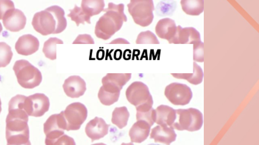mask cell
Listing matches in <instances>:
<instances>
[{"instance_id":"6da1fadb","label":"cell","mask_w":259,"mask_h":145,"mask_svg":"<svg viewBox=\"0 0 259 145\" xmlns=\"http://www.w3.org/2000/svg\"><path fill=\"white\" fill-rule=\"evenodd\" d=\"M64 9L58 6H51L45 11L36 13L33 16L32 25L37 32L47 36L51 34H60L67 26Z\"/></svg>"},{"instance_id":"7a4b0ae2","label":"cell","mask_w":259,"mask_h":145,"mask_svg":"<svg viewBox=\"0 0 259 145\" xmlns=\"http://www.w3.org/2000/svg\"><path fill=\"white\" fill-rule=\"evenodd\" d=\"M123 4L115 5L108 3V8L103 10L105 14L97 21L95 26V35L102 40H108L119 31L123 23L127 21V16L124 13Z\"/></svg>"},{"instance_id":"3957f363","label":"cell","mask_w":259,"mask_h":145,"mask_svg":"<svg viewBox=\"0 0 259 145\" xmlns=\"http://www.w3.org/2000/svg\"><path fill=\"white\" fill-rule=\"evenodd\" d=\"M126 98L130 104L135 106L137 112H145L153 109V98L148 87L142 82L131 84L126 90Z\"/></svg>"},{"instance_id":"277c9868","label":"cell","mask_w":259,"mask_h":145,"mask_svg":"<svg viewBox=\"0 0 259 145\" xmlns=\"http://www.w3.org/2000/svg\"><path fill=\"white\" fill-rule=\"evenodd\" d=\"M13 69L18 83L23 88L33 89L39 86L41 83V72L25 59L16 61Z\"/></svg>"},{"instance_id":"5b68a950","label":"cell","mask_w":259,"mask_h":145,"mask_svg":"<svg viewBox=\"0 0 259 145\" xmlns=\"http://www.w3.org/2000/svg\"><path fill=\"white\" fill-rule=\"evenodd\" d=\"M178 120L173 124L172 128L178 130L194 132L200 130L203 125V115L198 109L189 108L177 109Z\"/></svg>"},{"instance_id":"8992f818","label":"cell","mask_w":259,"mask_h":145,"mask_svg":"<svg viewBox=\"0 0 259 145\" xmlns=\"http://www.w3.org/2000/svg\"><path fill=\"white\" fill-rule=\"evenodd\" d=\"M127 8L129 14L138 25L146 27L153 22L155 8L152 0H132L127 5Z\"/></svg>"},{"instance_id":"52a82bcc","label":"cell","mask_w":259,"mask_h":145,"mask_svg":"<svg viewBox=\"0 0 259 145\" xmlns=\"http://www.w3.org/2000/svg\"><path fill=\"white\" fill-rule=\"evenodd\" d=\"M62 112L68 131L79 130L88 116L87 108L79 102L69 104Z\"/></svg>"},{"instance_id":"ba28073f","label":"cell","mask_w":259,"mask_h":145,"mask_svg":"<svg viewBox=\"0 0 259 145\" xmlns=\"http://www.w3.org/2000/svg\"><path fill=\"white\" fill-rule=\"evenodd\" d=\"M164 95L171 104L185 106L192 100V90L187 85L181 83H171L165 88Z\"/></svg>"},{"instance_id":"9c48e42d","label":"cell","mask_w":259,"mask_h":145,"mask_svg":"<svg viewBox=\"0 0 259 145\" xmlns=\"http://www.w3.org/2000/svg\"><path fill=\"white\" fill-rule=\"evenodd\" d=\"M50 103L48 97L43 93H35L24 100V108L27 115L42 117L50 109Z\"/></svg>"},{"instance_id":"30bf717a","label":"cell","mask_w":259,"mask_h":145,"mask_svg":"<svg viewBox=\"0 0 259 145\" xmlns=\"http://www.w3.org/2000/svg\"><path fill=\"white\" fill-rule=\"evenodd\" d=\"M66 125L63 112L53 114L44 124V132L48 139H55L64 134Z\"/></svg>"},{"instance_id":"8fae6325","label":"cell","mask_w":259,"mask_h":145,"mask_svg":"<svg viewBox=\"0 0 259 145\" xmlns=\"http://www.w3.org/2000/svg\"><path fill=\"white\" fill-rule=\"evenodd\" d=\"M131 79V74H108L102 80V88L108 93H120Z\"/></svg>"},{"instance_id":"7c38bea8","label":"cell","mask_w":259,"mask_h":145,"mask_svg":"<svg viewBox=\"0 0 259 145\" xmlns=\"http://www.w3.org/2000/svg\"><path fill=\"white\" fill-rule=\"evenodd\" d=\"M3 25L8 31L19 32L23 30L27 23L24 13L19 9L8 11L3 19Z\"/></svg>"},{"instance_id":"4fadbf2b","label":"cell","mask_w":259,"mask_h":145,"mask_svg":"<svg viewBox=\"0 0 259 145\" xmlns=\"http://www.w3.org/2000/svg\"><path fill=\"white\" fill-rule=\"evenodd\" d=\"M201 41L200 32L193 27L183 28L178 26L177 31L169 43L174 44H195Z\"/></svg>"},{"instance_id":"5bb4252c","label":"cell","mask_w":259,"mask_h":145,"mask_svg":"<svg viewBox=\"0 0 259 145\" xmlns=\"http://www.w3.org/2000/svg\"><path fill=\"white\" fill-rule=\"evenodd\" d=\"M64 93L71 98H77L83 96L87 91V84L78 76H72L65 80L63 85Z\"/></svg>"},{"instance_id":"9a60e30c","label":"cell","mask_w":259,"mask_h":145,"mask_svg":"<svg viewBox=\"0 0 259 145\" xmlns=\"http://www.w3.org/2000/svg\"><path fill=\"white\" fill-rule=\"evenodd\" d=\"M40 43L38 38L32 35L21 36L16 43V52L21 55L29 56L35 54L39 48Z\"/></svg>"},{"instance_id":"2e32d148","label":"cell","mask_w":259,"mask_h":145,"mask_svg":"<svg viewBox=\"0 0 259 145\" xmlns=\"http://www.w3.org/2000/svg\"><path fill=\"white\" fill-rule=\"evenodd\" d=\"M109 127L110 125L103 118L96 117L93 120L89 121L85 126V131L87 136L94 141L106 136L108 133Z\"/></svg>"},{"instance_id":"e0dca14e","label":"cell","mask_w":259,"mask_h":145,"mask_svg":"<svg viewBox=\"0 0 259 145\" xmlns=\"http://www.w3.org/2000/svg\"><path fill=\"white\" fill-rule=\"evenodd\" d=\"M155 123L158 125L172 128L177 119L176 109L166 105H161L155 109Z\"/></svg>"},{"instance_id":"ac0fdd59","label":"cell","mask_w":259,"mask_h":145,"mask_svg":"<svg viewBox=\"0 0 259 145\" xmlns=\"http://www.w3.org/2000/svg\"><path fill=\"white\" fill-rule=\"evenodd\" d=\"M150 138L154 139L156 143L170 145L176 141L177 134L175 132V129L171 127L157 125L151 130Z\"/></svg>"},{"instance_id":"d6986e66","label":"cell","mask_w":259,"mask_h":145,"mask_svg":"<svg viewBox=\"0 0 259 145\" xmlns=\"http://www.w3.org/2000/svg\"><path fill=\"white\" fill-rule=\"evenodd\" d=\"M177 31L176 22L169 18H165L158 21L155 26V33L163 40L171 41Z\"/></svg>"},{"instance_id":"ffe728a7","label":"cell","mask_w":259,"mask_h":145,"mask_svg":"<svg viewBox=\"0 0 259 145\" xmlns=\"http://www.w3.org/2000/svg\"><path fill=\"white\" fill-rule=\"evenodd\" d=\"M151 126L143 121H137L130 129L129 136L132 143L145 141L150 133Z\"/></svg>"},{"instance_id":"44dd1931","label":"cell","mask_w":259,"mask_h":145,"mask_svg":"<svg viewBox=\"0 0 259 145\" xmlns=\"http://www.w3.org/2000/svg\"><path fill=\"white\" fill-rule=\"evenodd\" d=\"M171 75L175 78L187 81L194 85H200L203 80V70L196 62L193 63L192 74H171Z\"/></svg>"},{"instance_id":"7402d4cb","label":"cell","mask_w":259,"mask_h":145,"mask_svg":"<svg viewBox=\"0 0 259 145\" xmlns=\"http://www.w3.org/2000/svg\"><path fill=\"white\" fill-rule=\"evenodd\" d=\"M104 8L105 2L103 0H83L81 3V9L90 18L103 12Z\"/></svg>"},{"instance_id":"603a6c76","label":"cell","mask_w":259,"mask_h":145,"mask_svg":"<svg viewBox=\"0 0 259 145\" xmlns=\"http://www.w3.org/2000/svg\"><path fill=\"white\" fill-rule=\"evenodd\" d=\"M181 6L185 14L197 16L203 13L204 2L202 0H182Z\"/></svg>"},{"instance_id":"cb8c5ba5","label":"cell","mask_w":259,"mask_h":145,"mask_svg":"<svg viewBox=\"0 0 259 145\" xmlns=\"http://www.w3.org/2000/svg\"><path fill=\"white\" fill-rule=\"evenodd\" d=\"M130 113L127 107H116L113 110L111 122L119 129H122L127 125Z\"/></svg>"},{"instance_id":"d4e9b609","label":"cell","mask_w":259,"mask_h":145,"mask_svg":"<svg viewBox=\"0 0 259 145\" xmlns=\"http://www.w3.org/2000/svg\"><path fill=\"white\" fill-rule=\"evenodd\" d=\"M64 42L59 38H51L47 40L44 44L43 53L45 56L51 60L56 59V46L58 44H63Z\"/></svg>"},{"instance_id":"484cf974","label":"cell","mask_w":259,"mask_h":145,"mask_svg":"<svg viewBox=\"0 0 259 145\" xmlns=\"http://www.w3.org/2000/svg\"><path fill=\"white\" fill-rule=\"evenodd\" d=\"M7 145H31L30 141V132L6 135Z\"/></svg>"},{"instance_id":"4316f807","label":"cell","mask_w":259,"mask_h":145,"mask_svg":"<svg viewBox=\"0 0 259 145\" xmlns=\"http://www.w3.org/2000/svg\"><path fill=\"white\" fill-rule=\"evenodd\" d=\"M68 16L73 22H75L77 26L80 25V24H85V22L91 24V18L82 11L81 8L77 7V6H74V8L71 10L70 14H68Z\"/></svg>"},{"instance_id":"83f0119b","label":"cell","mask_w":259,"mask_h":145,"mask_svg":"<svg viewBox=\"0 0 259 145\" xmlns=\"http://www.w3.org/2000/svg\"><path fill=\"white\" fill-rule=\"evenodd\" d=\"M13 51L11 46L4 42H0V67H5L11 62Z\"/></svg>"},{"instance_id":"f1b7e54d","label":"cell","mask_w":259,"mask_h":145,"mask_svg":"<svg viewBox=\"0 0 259 145\" xmlns=\"http://www.w3.org/2000/svg\"><path fill=\"white\" fill-rule=\"evenodd\" d=\"M120 93H111L100 88L98 93V98L102 104L105 106H111L119 101Z\"/></svg>"},{"instance_id":"f546056e","label":"cell","mask_w":259,"mask_h":145,"mask_svg":"<svg viewBox=\"0 0 259 145\" xmlns=\"http://www.w3.org/2000/svg\"><path fill=\"white\" fill-rule=\"evenodd\" d=\"M137 44H159L156 35L151 31H145L140 32L138 35Z\"/></svg>"},{"instance_id":"4dcf8cb0","label":"cell","mask_w":259,"mask_h":145,"mask_svg":"<svg viewBox=\"0 0 259 145\" xmlns=\"http://www.w3.org/2000/svg\"><path fill=\"white\" fill-rule=\"evenodd\" d=\"M137 121H143L147 122L150 126H153L155 121V109H151L150 110L145 111V112H137Z\"/></svg>"},{"instance_id":"1f68e13d","label":"cell","mask_w":259,"mask_h":145,"mask_svg":"<svg viewBox=\"0 0 259 145\" xmlns=\"http://www.w3.org/2000/svg\"><path fill=\"white\" fill-rule=\"evenodd\" d=\"M46 145H76L74 138L64 134L55 139H45Z\"/></svg>"},{"instance_id":"d6a6232c","label":"cell","mask_w":259,"mask_h":145,"mask_svg":"<svg viewBox=\"0 0 259 145\" xmlns=\"http://www.w3.org/2000/svg\"><path fill=\"white\" fill-rule=\"evenodd\" d=\"M193 59L197 62H203L204 44L202 42L195 43L193 46Z\"/></svg>"},{"instance_id":"836d02e7","label":"cell","mask_w":259,"mask_h":145,"mask_svg":"<svg viewBox=\"0 0 259 145\" xmlns=\"http://www.w3.org/2000/svg\"><path fill=\"white\" fill-rule=\"evenodd\" d=\"M15 9L14 3L10 0H0V20H3L5 15L11 10Z\"/></svg>"},{"instance_id":"e575fe53","label":"cell","mask_w":259,"mask_h":145,"mask_svg":"<svg viewBox=\"0 0 259 145\" xmlns=\"http://www.w3.org/2000/svg\"><path fill=\"white\" fill-rule=\"evenodd\" d=\"M73 43L74 44H94L95 41L90 35L83 34V35H79Z\"/></svg>"},{"instance_id":"d590c367","label":"cell","mask_w":259,"mask_h":145,"mask_svg":"<svg viewBox=\"0 0 259 145\" xmlns=\"http://www.w3.org/2000/svg\"><path fill=\"white\" fill-rule=\"evenodd\" d=\"M111 44H129V42L124 38H117L111 41Z\"/></svg>"},{"instance_id":"8d00e7d4","label":"cell","mask_w":259,"mask_h":145,"mask_svg":"<svg viewBox=\"0 0 259 145\" xmlns=\"http://www.w3.org/2000/svg\"><path fill=\"white\" fill-rule=\"evenodd\" d=\"M121 145H134L132 142L131 143H122Z\"/></svg>"},{"instance_id":"74e56055","label":"cell","mask_w":259,"mask_h":145,"mask_svg":"<svg viewBox=\"0 0 259 145\" xmlns=\"http://www.w3.org/2000/svg\"><path fill=\"white\" fill-rule=\"evenodd\" d=\"M2 31H3V26H2V24L0 23V34H1Z\"/></svg>"},{"instance_id":"f35d334b","label":"cell","mask_w":259,"mask_h":145,"mask_svg":"<svg viewBox=\"0 0 259 145\" xmlns=\"http://www.w3.org/2000/svg\"><path fill=\"white\" fill-rule=\"evenodd\" d=\"M92 145H106L104 143H97V144H94Z\"/></svg>"},{"instance_id":"ab89813d","label":"cell","mask_w":259,"mask_h":145,"mask_svg":"<svg viewBox=\"0 0 259 145\" xmlns=\"http://www.w3.org/2000/svg\"><path fill=\"white\" fill-rule=\"evenodd\" d=\"M2 112V101L1 98H0V113Z\"/></svg>"},{"instance_id":"60d3db41","label":"cell","mask_w":259,"mask_h":145,"mask_svg":"<svg viewBox=\"0 0 259 145\" xmlns=\"http://www.w3.org/2000/svg\"><path fill=\"white\" fill-rule=\"evenodd\" d=\"M148 145H160V144H148Z\"/></svg>"}]
</instances>
